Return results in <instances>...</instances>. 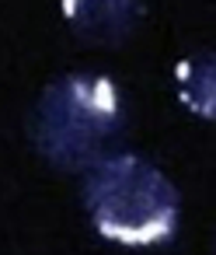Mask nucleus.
Wrapping results in <instances>:
<instances>
[{"label": "nucleus", "mask_w": 216, "mask_h": 255, "mask_svg": "<svg viewBox=\"0 0 216 255\" xmlns=\"http://www.w3.org/2000/svg\"><path fill=\"white\" fill-rule=\"evenodd\" d=\"M126 105L119 88L101 74H67L42 88L28 116L32 147L60 171H91L119 154Z\"/></svg>", "instance_id": "1"}, {"label": "nucleus", "mask_w": 216, "mask_h": 255, "mask_svg": "<svg viewBox=\"0 0 216 255\" xmlns=\"http://www.w3.org/2000/svg\"><path fill=\"white\" fill-rule=\"evenodd\" d=\"M84 206L94 231L122 248L167 245L181 224L178 185L140 154H112L84 178Z\"/></svg>", "instance_id": "2"}, {"label": "nucleus", "mask_w": 216, "mask_h": 255, "mask_svg": "<svg viewBox=\"0 0 216 255\" xmlns=\"http://www.w3.org/2000/svg\"><path fill=\"white\" fill-rule=\"evenodd\" d=\"M60 11L77 39L115 49L140 28L146 4L143 0H60Z\"/></svg>", "instance_id": "3"}, {"label": "nucleus", "mask_w": 216, "mask_h": 255, "mask_svg": "<svg viewBox=\"0 0 216 255\" xmlns=\"http://www.w3.org/2000/svg\"><path fill=\"white\" fill-rule=\"evenodd\" d=\"M174 88H178V102L192 116L216 123V53L185 56L174 67Z\"/></svg>", "instance_id": "4"}]
</instances>
